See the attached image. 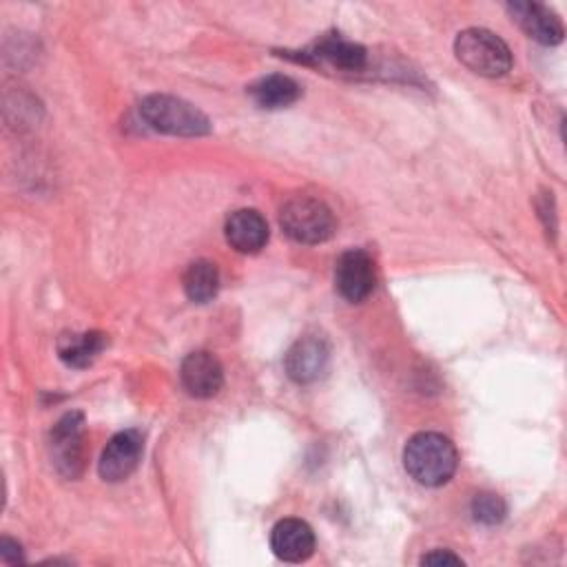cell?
Segmentation results:
<instances>
[{"label":"cell","mask_w":567,"mask_h":567,"mask_svg":"<svg viewBox=\"0 0 567 567\" xmlns=\"http://www.w3.org/2000/svg\"><path fill=\"white\" fill-rule=\"evenodd\" d=\"M405 472L421 485L436 487L452 478L458 465L454 443L439 432H419L403 447Z\"/></svg>","instance_id":"1"},{"label":"cell","mask_w":567,"mask_h":567,"mask_svg":"<svg viewBox=\"0 0 567 567\" xmlns=\"http://www.w3.org/2000/svg\"><path fill=\"white\" fill-rule=\"evenodd\" d=\"M456 58L474 73L501 78L512 69V51L503 38L487 29H465L454 40Z\"/></svg>","instance_id":"2"},{"label":"cell","mask_w":567,"mask_h":567,"mask_svg":"<svg viewBox=\"0 0 567 567\" xmlns=\"http://www.w3.org/2000/svg\"><path fill=\"white\" fill-rule=\"evenodd\" d=\"M140 115L148 126L168 135H206L208 117L190 102L173 95H148L140 104Z\"/></svg>","instance_id":"3"},{"label":"cell","mask_w":567,"mask_h":567,"mask_svg":"<svg viewBox=\"0 0 567 567\" xmlns=\"http://www.w3.org/2000/svg\"><path fill=\"white\" fill-rule=\"evenodd\" d=\"M279 224L299 244H321L332 237L337 226L332 210L321 199L308 195L288 199L279 210Z\"/></svg>","instance_id":"4"},{"label":"cell","mask_w":567,"mask_h":567,"mask_svg":"<svg viewBox=\"0 0 567 567\" xmlns=\"http://www.w3.org/2000/svg\"><path fill=\"white\" fill-rule=\"evenodd\" d=\"M51 454L60 474L75 478L84 467V416L66 412L51 432Z\"/></svg>","instance_id":"5"},{"label":"cell","mask_w":567,"mask_h":567,"mask_svg":"<svg viewBox=\"0 0 567 567\" xmlns=\"http://www.w3.org/2000/svg\"><path fill=\"white\" fill-rule=\"evenodd\" d=\"M144 452V439L137 430H122L117 432L104 447L100 456V476L109 483L124 481L135 472V467L142 461Z\"/></svg>","instance_id":"6"},{"label":"cell","mask_w":567,"mask_h":567,"mask_svg":"<svg viewBox=\"0 0 567 567\" xmlns=\"http://www.w3.org/2000/svg\"><path fill=\"white\" fill-rule=\"evenodd\" d=\"M374 281H377L374 264L368 252L354 248V250L343 252L337 259L334 288L343 299H348L352 303L363 301L372 292Z\"/></svg>","instance_id":"7"},{"label":"cell","mask_w":567,"mask_h":567,"mask_svg":"<svg viewBox=\"0 0 567 567\" xmlns=\"http://www.w3.org/2000/svg\"><path fill=\"white\" fill-rule=\"evenodd\" d=\"M330 350L321 337H301L286 352L284 365L295 383H312L323 377Z\"/></svg>","instance_id":"8"},{"label":"cell","mask_w":567,"mask_h":567,"mask_svg":"<svg viewBox=\"0 0 567 567\" xmlns=\"http://www.w3.org/2000/svg\"><path fill=\"white\" fill-rule=\"evenodd\" d=\"M179 379L190 396L208 399L215 396L224 383V368L215 354L197 350L184 357Z\"/></svg>","instance_id":"9"},{"label":"cell","mask_w":567,"mask_h":567,"mask_svg":"<svg viewBox=\"0 0 567 567\" xmlns=\"http://www.w3.org/2000/svg\"><path fill=\"white\" fill-rule=\"evenodd\" d=\"M270 547L286 563H301L315 551V532L301 518H284L270 532Z\"/></svg>","instance_id":"10"},{"label":"cell","mask_w":567,"mask_h":567,"mask_svg":"<svg viewBox=\"0 0 567 567\" xmlns=\"http://www.w3.org/2000/svg\"><path fill=\"white\" fill-rule=\"evenodd\" d=\"M512 18L520 24V29L540 44H558L565 35L560 18L538 2H512L507 4Z\"/></svg>","instance_id":"11"},{"label":"cell","mask_w":567,"mask_h":567,"mask_svg":"<svg viewBox=\"0 0 567 567\" xmlns=\"http://www.w3.org/2000/svg\"><path fill=\"white\" fill-rule=\"evenodd\" d=\"M224 235L237 252H259L268 241V224L261 213L252 208H239L226 219Z\"/></svg>","instance_id":"12"},{"label":"cell","mask_w":567,"mask_h":567,"mask_svg":"<svg viewBox=\"0 0 567 567\" xmlns=\"http://www.w3.org/2000/svg\"><path fill=\"white\" fill-rule=\"evenodd\" d=\"M303 58H317L343 71H359L365 64V49L339 35H326L315 44L312 53H306Z\"/></svg>","instance_id":"13"},{"label":"cell","mask_w":567,"mask_h":567,"mask_svg":"<svg viewBox=\"0 0 567 567\" xmlns=\"http://www.w3.org/2000/svg\"><path fill=\"white\" fill-rule=\"evenodd\" d=\"M299 93H301L299 84L292 78L281 75V73L266 75V78L257 80L250 86V95H252L255 104L261 106V109H284V106H290L292 102H297Z\"/></svg>","instance_id":"14"},{"label":"cell","mask_w":567,"mask_h":567,"mask_svg":"<svg viewBox=\"0 0 567 567\" xmlns=\"http://www.w3.org/2000/svg\"><path fill=\"white\" fill-rule=\"evenodd\" d=\"M106 339L102 332H82L62 337L58 343L60 359L71 368H86L104 350Z\"/></svg>","instance_id":"15"},{"label":"cell","mask_w":567,"mask_h":567,"mask_svg":"<svg viewBox=\"0 0 567 567\" xmlns=\"http://www.w3.org/2000/svg\"><path fill=\"white\" fill-rule=\"evenodd\" d=\"M184 292L195 303L210 301L219 290V272L217 266L208 259L193 261L184 272Z\"/></svg>","instance_id":"16"},{"label":"cell","mask_w":567,"mask_h":567,"mask_svg":"<svg viewBox=\"0 0 567 567\" xmlns=\"http://www.w3.org/2000/svg\"><path fill=\"white\" fill-rule=\"evenodd\" d=\"M472 514H474V520H478L483 525H496L505 518L507 507L498 494L481 492L472 501Z\"/></svg>","instance_id":"17"},{"label":"cell","mask_w":567,"mask_h":567,"mask_svg":"<svg viewBox=\"0 0 567 567\" xmlns=\"http://www.w3.org/2000/svg\"><path fill=\"white\" fill-rule=\"evenodd\" d=\"M421 565H463V558L450 549H434L421 558Z\"/></svg>","instance_id":"18"},{"label":"cell","mask_w":567,"mask_h":567,"mask_svg":"<svg viewBox=\"0 0 567 567\" xmlns=\"http://www.w3.org/2000/svg\"><path fill=\"white\" fill-rule=\"evenodd\" d=\"M0 558L4 560V563H9V565H16V563H22L24 558H22V551H20V545L16 543V540H11V538H2L0 540Z\"/></svg>","instance_id":"19"}]
</instances>
